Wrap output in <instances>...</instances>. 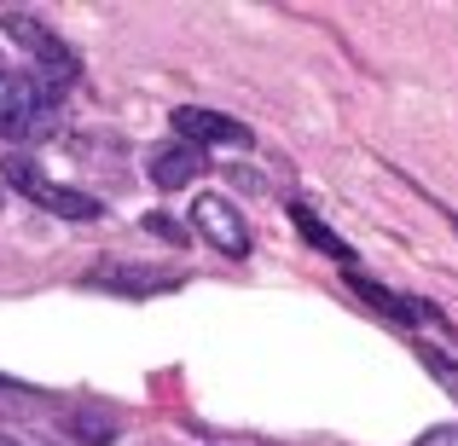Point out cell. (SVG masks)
Listing matches in <instances>:
<instances>
[{
  "instance_id": "6da1fadb",
  "label": "cell",
  "mask_w": 458,
  "mask_h": 446,
  "mask_svg": "<svg viewBox=\"0 0 458 446\" xmlns=\"http://www.w3.org/2000/svg\"><path fill=\"white\" fill-rule=\"evenodd\" d=\"M58 128V93L35 70H0V139H47Z\"/></svg>"
},
{
  "instance_id": "7a4b0ae2",
  "label": "cell",
  "mask_w": 458,
  "mask_h": 446,
  "mask_svg": "<svg viewBox=\"0 0 458 446\" xmlns=\"http://www.w3.org/2000/svg\"><path fill=\"white\" fill-rule=\"evenodd\" d=\"M0 29H6L12 41L23 46V53H35V58H41V70H35V76H41L53 93H58V88H70V81L81 76L76 46H70V41H58V35L47 29L41 18H30V12H0Z\"/></svg>"
},
{
  "instance_id": "3957f363",
  "label": "cell",
  "mask_w": 458,
  "mask_h": 446,
  "mask_svg": "<svg viewBox=\"0 0 458 446\" xmlns=\"http://www.w3.org/2000/svg\"><path fill=\"white\" fill-rule=\"evenodd\" d=\"M6 186H18L30 203H41L47 215H58V221H99L105 215V203L99 198H88V191H76V186H58L53 174H41V168L30 163V156H6Z\"/></svg>"
},
{
  "instance_id": "277c9868",
  "label": "cell",
  "mask_w": 458,
  "mask_h": 446,
  "mask_svg": "<svg viewBox=\"0 0 458 446\" xmlns=\"http://www.w3.org/2000/svg\"><path fill=\"white\" fill-rule=\"evenodd\" d=\"M191 226H198V232L209 238L226 261H244L250 244H256V238H250V226H244V215H238L221 191H203V198L191 203Z\"/></svg>"
},
{
  "instance_id": "5b68a950",
  "label": "cell",
  "mask_w": 458,
  "mask_h": 446,
  "mask_svg": "<svg viewBox=\"0 0 458 446\" xmlns=\"http://www.w3.org/2000/svg\"><path fill=\"white\" fill-rule=\"evenodd\" d=\"M168 122H174V139L191 151L198 146H256V134L244 122H233L221 111H203V105H180V111H168Z\"/></svg>"
},
{
  "instance_id": "8992f818",
  "label": "cell",
  "mask_w": 458,
  "mask_h": 446,
  "mask_svg": "<svg viewBox=\"0 0 458 446\" xmlns=\"http://www.w3.org/2000/svg\"><path fill=\"white\" fill-rule=\"evenodd\" d=\"M348 290H354V296H366L371 307H383V313H389V319H401V324H424V319H429V324H441V313L429 307V301L383 290V284H377V279H366V273H360V267H348Z\"/></svg>"
},
{
  "instance_id": "52a82bcc",
  "label": "cell",
  "mask_w": 458,
  "mask_h": 446,
  "mask_svg": "<svg viewBox=\"0 0 458 446\" xmlns=\"http://www.w3.org/2000/svg\"><path fill=\"white\" fill-rule=\"evenodd\" d=\"M198 174H203V156L191 151V146H180V139H174V146H157V151H151V180H157L163 191L191 186Z\"/></svg>"
},
{
  "instance_id": "ba28073f",
  "label": "cell",
  "mask_w": 458,
  "mask_h": 446,
  "mask_svg": "<svg viewBox=\"0 0 458 446\" xmlns=\"http://www.w3.org/2000/svg\"><path fill=\"white\" fill-rule=\"evenodd\" d=\"M88 284H99V290H174V273H146V267H99Z\"/></svg>"
},
{
  "instance_id": "9c48e42d",
  "label": "cell",
  "mask_w": 458,
  "mask_h": 446,
  "mask_svg": "<svg viewBox=\"0 0 458 446\" xmlns=\"http://www.w3.org/2000/svg\"><path fill=\"white\" fill-rule=\"evenodd\" d=\"M291 221H296V232H302L308 244H319V249H325V256H331V261H343V267H348V261H354V249H348L343 238H336L331 226H325L319 215L308 209V203H291Z\"/></svg>"
},
{
  "instance_id": "30bf717a",
  "label": "cell",
  "mask_w": 458,
  "mask_h": 446,
  "mask_svg": "<svg viewBox=\"0 0 458 446\" xmlns=\"http://www.w3.org/2000/svg\"><path fill=\"white\" fill-rule=\"evenodd\" d=\"M418 359H424V366L436 371V383L458 400V359H453V354H441V348H429V342H418Z\"/></svg>"
},
{
  "instance_id": "8fae6325",
  "label": "cell",
  "mask_w": 458,
  "mask_h": 446,
  "mask_svg": "<svg viewBox=\"0 0 458 446\" xmlns=\"http://www.w3.org/2000/svg\"><path fill=\"white\" fill-rule=\"evenodd\" d=\"M146 232L151 238H163V244H186V226H180V221H168V215H151V221H146Z\"/></svg>"
},
{
  "instance_id": "7c38bea8",
  "label": "cell",
  "mask_w": 458,
  "mask_h": 446,
  "mask_svg": "<svg viewBox=\"0 0 458 446\" xmlns=\"http://www.w3.org/2000/svg\"><path fill=\"white\" fill-rule=\"evenodd\" d=\"M418 446H458V424H453V429H429Z\"/></svg>"
},
{
  "instance_id": "4fadbf2b",
  "label": "cell",
  "mask_w": 458,
  "mask_h": 446,
  "mask_svg": "<svg viewBox=\"0 0 458 446\" xmlns=\"http://www.w3.org/2000/svg\"><path fill=\"white\" fill-rule=\"evenodd\" d=\"M0 203H6V198H0Z\"/></svg>"
}]
</instances>
